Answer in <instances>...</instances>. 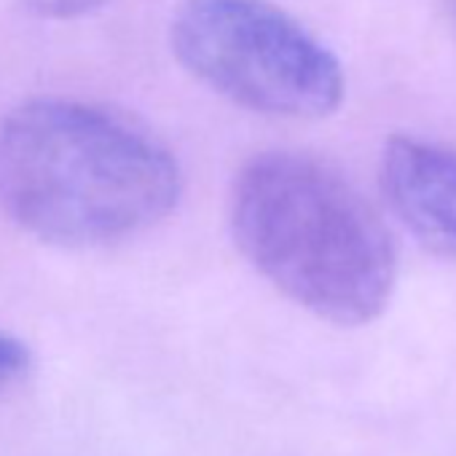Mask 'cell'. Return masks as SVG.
<instances>
[{
  "instance_id": "obj_4",
  "label": "cell",
  "mask_w": 456,
  "mask_h": 456,
  "mask_svg": "<svg viewBox=\"0 0 456 456\" xmlns=\"http://www.w3.org/2000/svg\"><path fill=\"white\" fill-rule=\"evenodd\" d=\"M381 183L408 232L456 261V153L416 137H392L381 156Z\"/></svg>"
},
{
  "instance_id": "obj_6",
  "label": "cell",
  "mask_w": 456,
  "mask_h": 456,
  "mask_svg": "<svg viewBox=\"0 0 456 456\" xmlns=\"http://www.w3.org/2000/svg\"><path fill=\"white\" fill-rule=\"evenodd\" d=\"M25 9L46 20H78L105 9L110 0H22Z\"/></svg>"
},
{
  "instance_id": "obj_1",
  "label": "cell",
  "mask_w": 456,
  "mask_h": 456,
  "mask_svg": "<svg viewBox=\"0 0 456 456\" xmlns=\"http://www.w3.org/2000/svg\"><path fill=\"white\" fill-rule=\"evenodd\" d=\"M183 175L132 118L68 97H36L0 118V212L60 248H105L161 223Z\"/></svg>"
},
{
  "instance_id": "obj_3",
  "label": "cell",
  "mask_w": 456,
  "mask_h": 456,
  "mask_svg": "<svg viewBox=\"0 0 456 456\" xmlns=\"http://www.w3.org/2000/svg\"><path fill=\"white\" fill-rule=\"evenodd\" d=\"M169 44L215 94L277 118H325L346 78L338 57L272 0H183Z\"/></svg>"
},
{
  "instance_id": "obj_5",
  "label": "cell",
  "mask_w": 456,
  "mask_h": 456,
  "mask_svg": "<svg viewBox=\"0 0 456 456\" xmlns=\"http://www.w3.org/2000/svg\"><path fill=\"white\" fill-rule=\"evenodd\" d=\"M30 370V349L20 338L0 330V392L12 389Z\"/></svg>"
},
{
  "instance_id": "obj_2",
  "label": "cell",
  "mask_w": 456,
  "mask_h": 456,
  "mask_svg": "<svg viewBox=\"0 0 456 456\" xmlns=\"http://www.w3.org/2000/svg\"><path fill=\"white\" fill-rule=\"evenodd\" d=\"M237 250L285 298L333 325L376 320L397 280L395 245L365 196L330 164L258 153L228 196Z\"/></svg>"
}]
</instances>
